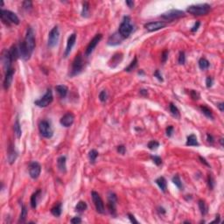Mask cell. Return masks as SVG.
<instances>
[{"mask_svg": "<svg viewBox=\"0 0 224 224\" xmlns=\"http://www.w3.org/2000/svg\"><path fill=\"white\" fill-rule=\"evenodd\" d=\"M211 11V6L208 4H198L190 5L187 9V11L194 16H203L207 15Z\"/></svg>", "mask_w": 224, "mask_h": 224, "instance_id": "6da1fadb", "label": "cell"}, {"mask_svg": "<svg viewBox=\"0 0 224 224\" xmlns=\"http://www.w3.org/2000/svg\"><path fill=\"white\" fill-rule=\"evenodd\" d=\"M83 68H84L83 57H82V53H78L77 55L75 57L74 60H73L71 69H70V72H69V76L74 77V76L78 75L79 74H81L82 72Z\"/></svg>", "mask_w": 224, "mask_h": 224, "instance_id": "7a4b0ae2", "label": "cell"}, {"mask_svg": "<svg viewBox=\"0 0 224 224\" xmlns=\"http://www.w3.org/2000/svg\"><path fill=\"white\" fill-rule=\"evenodd\" d=\"M134 26L131 24V19L129 16H124L123 18V21L118 28V34L123 38L126 39L128 38L130 34L133 32Z\"/></svg>", "mask_w": 224, "mask_h": 224, "instance_id": "3957f363", "label": "cell"}, {"mask_svg": "<svg viewBox=\"0 0 224 224\" xmlns=\"http://www.w3.org/2000/svg\"><path fill=\"white\" fill-rule=\"evenodd\" d=\"M1 19L3 21V23H5V25H8L10 26L11 24H13V25H18L19 24V18L16 15V13L12 12L11 11H9V10H4L2 9L1 10Z\"/></svg>", "mask_w": 224, "mask_h": 224, "instance_id": "277c9868", "label": "cell"}, {"mask_svg": "<svg viewBox=\"0 0 224 224\" xmlns=\"http://www.w3.org/2000/svg\"><path fill=\"white\" fill-rule=\"evenodd\" d=\"M39 130L40 135L45 138H51L53 135L51 123L47 120H42L39 123Z\"/></svg>", "mask_w": 224, "mask_h": 224, "instance_id": "5b68a950", "label": "cell"}, {"mask_svg": "<svg viewBox=\"0 0 224 224\" xmlns=\"http://www.w3.org/2000/svg\"><path fill=\"white\" fill-rule=\"evenodd\" d=\"M185 15H186L185 11H183L177 10V9H172L166 12H164L163 14H161L160 17L166 21H173L175 19L185 17Z\"/></svg>", "mask_w": 224, "mask_h": 224, "instance_id": "8992f818", "label": "cell"}, {"mask_svg": "<svg viewBox=\"0 0 224 224\" xmlns=\"http://www.w3.org/2000/svg\"><path fill=\"white\" fill-rule=\"evenodd\" d=\"M53 100V95L52 90L49 88L46 90V94L39 100H36L34 102V104L36 106L40 107V108H46L47 107L49 104H52Z\"/></svg>", "mask_w": 224, "mask_h": 224, "instance_id": "52a82bcc", "label": "cell"}, {"mask_svg": "<svg viewBox=\"0 0 224 224\" xmlns=\"http://www.w3.org/2000/svg\"><path fill=\"white\" fill-rule=\"evenodd\" d=\"M25 42H26V46L29 49V51L31 52V53H33L34 50L35 48V37H34V29L29 26L27 27V30H26V38H25Z\"/></svg>", "mask_w": 224, "mask_h": 224, "instance_id": "ba28073f", "label": "cell"}, {"mask_svg": "<svg viewBox=\"0 0 224 224\" xmlns=\"http://www.w3.org/2000/svg\"><path fill=\"white\" fill-rule=\"evenodd\" d=\"M60 40V31H59V27L58 26H54L52 28V30L49 32L48 34V40H47V46L48 47L53 48L54 47Z\"/></svg>", "mask_w": 224, "mask_h": 224, "instance_id": "9c48e42d", "label": "cell"}, {"mask_svg": "<svg viewBox=\"0 0 224 224\" xmlns=\"http://www.w3.org/2000/svg\"><path fill=\"white\" fill-rule=\"evenodd\" d=\"M91 196H92V200H93L96 212L99 214H104L105 213V207H104V200L101 198L100 194L97 192L93 191L91 193Z\"/></svg>", "mask_w": 224, "mask_h": 224, "instance_id": "30bf717a", "label": "cell"}, {"mask_svg": "<svg viewBox=\"0 0 224 224\" xmlns=\"http://www.w3.org/2000/svg\"><path fill=\"white\" fill-rule=\"evenodd\" d=\"M117 197L116 195V194L110 192L108 194V209L110 213L112 216H116L117 215V210H116V206H117Z\"/></svg>", "mask_w": 224, "mask_h": 224, "instance_id": "8fae6325", "label": "cell"}, {"mask_svg": "<svg viewBox=\"0 0 224 224\" xmlns=\"http://www.w3.org/2000/svg\"><path fill=\"white\" fill-rule=\"evenodd\" d=\"M102 39H103V35L101 34L95 35V37L90 40V42L88 43V46H87L86 51H85V56L86 57H88L93 53V51L95 50V48L96 47V46L101 41Z\"/></svg>", "mask_w": 224, "mask_h": 224, "instance_id": "7c38bea8", "label": "cell"}, {"mask_svg": "<svg viewBox=\"0 0 224 224\" xmlns=\"http://www.w3.org/2000/svg\"><path fill=\"white\" fill-rule=\"evenodd\" d=\"M41 172V165L37 161H33L29 165V175L32 179L36 180L40 177Z\"/></svg>", "mask_w": 224, "mask_h": 224, "instance_id": "4fadbf2b", "label": "cell"}, {"mask_svg": "<svg viewBox=\"0 0 224 224\" xmlns=\"http://www.w3.org/2000/svg\"><path fill=\"white\" fill-rule=\"evenodd\" d=\"M1 60H2V64H3V68H4L5 72H6L9 69H11V63L13 62V60L11 57L9 50L5 49L3 51L2 56H1Z\"/></svg>", "mask_w": 224, "mask_h": 224, "instance_id": "5bb4252c", "label": "cell"}, {"mask_svg": "<svg viewBox=\"0 0 224 224\" xmlns=\"http://www.w3.org/2000/svg\"><path fill=\"white\" fill-rule=\"evenodd\" d=\"M144 26L148 32H155L165 28L166 26V23L164 21H152L145 24Z\"/></svg>", "mask_w": 224, "mask_h": 224, "instance_id": "9a60e30c", "label": "cell"}, {"mask_svg": "<svg viewBox=\"0 0 224 224\" xmlns=\"http://www.w3.org/2000/svg\"><path fill=\"white\" fill-rule=\"evenodd\" d=\"M18 47V53H19V58H21L23 60H29L31 55H32V53L29 51L25 40L21 41Z\"/></svg>", "mask_w": 224, "mask_h": 224, "instance_id": "2e32d148", "label": "cell"}, {"mask_svg": "<svg viewBox=\"0 0 224 224\" xmlns=\"http://www.w3.org/2000/svg\"><path fill=\"white\" fill-rule=\"evenodd\" d=\"M74 121H75V116H74V114L71 113V112H68V113H66L60 118V123L63 127L68 128V127H70L74 123Z\"/></svg>", "mask_w": 224, "mask_h": 224, "instance_id": "e0dca14e", "label": "cell"}, {"mask_svg": "<svg viewBox=\"0 0 224 224\" xmlns=\"http://www.w3.org/2000/svg\"><path fill=\"white\" fill-rule=\"evenodd\" d=\"M14 73H15V69L13 68H11V69H9L8 71L5 72V78H4V88L5 90H7L9 88L11 87V84L12 82V80H13V75H14Z\"/></svg>", "mask_w": 224, "mask_h": 224, "instance_id": "ac0fdd59", "label": "cell"}, {"mask_svg": "<svg viewBox=\"0 0 224 224\" xmlns=\"http://www.w3.org/2000/svg\"><path fill=\"white\" fill-rule=\"evenodd\" d=\"M76 41V34H72L69 37L68 39V42H67V46H66V49H65V52H64V56L65 57H68L70 53L72 51V48L73 46H75Z\"/></svg>", "mask_w": 224, "mask_h": 224, "instance_id": "d6986e66", "label": "cell"}, {"mask_svg": "<svg viewBox=\"0 0 224 224\" xmlns=\"http://www.w3.org/2000/svg\"><path fill=\"white\" fill-rule=\"evenodd\" d=\"M18 153L15 150V146L11 144L10 146L8 148V153H7V159H8V162L10 165H12L17 159Z\"/></svg>", "mask_w": 224, "mask_h": 224, "instance_id": "ffe728a7", "label": "cell"}, {"mask_svg": "<svg viewBox=\"0 0 224 224\" xmlns=\"http://www.w3.org/2000/svg\"><path fill=\"white\" fill-rule=\"evenodd\" d=\"M123 40H124V39L118 34V32L117 33H115V34H113L109 38V40H108V45L109 46H117V45L122 43Z\"/></svg>", "mask_w": 224, "mask_h": 224, "instance_id": "44dd1931", "label": "cell"}, {"mask_svg": "<svg viewBox=\"0 0 224 224\" xmlns=\"http://www.w3.org/2000/svg\"><path fill=\"white\" fill-rule=\"evenodd\" d=\"M57 166L60 172L66 173L67 172V158L65 156H60L57 159Z\"/></svg>", "mask_w": 224, "mask_h": 224, "instance_id": "7402d4cb", "label": "cell"}, {"mask_svg": "<svg viewBox=\"0 0 224 224\" xmlns=\"http://www.w3.org/2000/svg\"><path fill=\"white\" fill-rule=\"evenodd\" d=\"M55 90L57 91V93H58V95H60V98H65L68 95V92H69L68 87L65 86V85H57V86H55Z\"/></svg>", "mask_w": 224, "mask_h": 224, "instance_id": "603a6c76", "label": "cell"}, {"mask_svg": "<svg viewBox=\"0 0 224 224\" xmlns=\"http://www.w3.org/2000/svg\"><path fill=\"white\" fill-rule=\"evenodd\" d=\"M155 182L163 193L166 192V189H167V182H166V180L165 179V177H158V179H156Z\"/></svg>", "mask_w": 224, "mask_h": 224, "instance_id": "cb8c5ba5", "label": "cell"}, {"mask_svg": "<svg viewBox=\"0 0 224 224\" xmlns=\"http://www.w3.org/2000/svg\"><path fill=\"white\" fill-rule=\"evenodd\" d=\"M122 59H123V54L121 53H116V54H114L112 56L111 60L109 63H112V65L110 66L111 68H116L122 61Z\"/></svg>", "mask_w": 224, "mask_h": 224, "instance_id": "d4e9b609", "label": "cell"}, {"mask_svg": "<svg viewBox=\"0 0 224 224\" xmlns=\"http://www.w3.org/2000/svg\"><path fill=\"white\" fill-rule=\"evenodd\" d=\"M186 145L187 146H200L198 140H197V137L194 134H191L187 137Z\"/></svg>", "mask_w": 224, "mask_h": 224, "instance_id": "484cf974", "label": "cell"}, {"mask_svg": "<svg viewBox=\"0 0 224 224\" xmlns=\"http://www.w3.org/2000/svg\"><path fill=\"white\" fill-rule=\"evenodd\" d=\"M41 191L39 189L37 190L35 193H34L31 196V200H30V204H31V207H33L34 209H35L37 207V205H38V198L40 194Z\"/></svg>", "mask_w": 224, "mask_h": 224, "instance_id": "4316f807", "label": "cell"}, {"mask_svg": "<svg viewBox=\"0 0 224 224\" xmlns=\"http://www.w3.org/2000/svg\"><path fill=\"white\" fill-rule=\"evenodd\" d=\"M13 130H14V133H15V135H16L17 138H21V135H22V130H21V125H20V123H19L18 117H16L15 123H14V124H13Z\"/></svg>", "mask_w": 224, "mask_h": 224, "instance_id": "83f0119b", "label": "cell"}, {"mask_svg": "<svg viewBox=\"0 0 224 224\" xmlns=\"http://www.w3.org/2000/svg\"><path fill=\"white\" fill-rule=\"evenodd\" d=\"M8 50H9V53H10V54H11V59H12L13 61H15L17 59L19 58L18 47L16 45L11 46V48L8 49Z\"/></svg>", "mask_w": 224, "mask_h": 224, "instance_id": "f1b7e54d", "label": "cell"}, {"mask_svg": "<svg viewBox=\"0 0 224 224\" xmlns=\"http://www.w3.org/2000/svg\"><path fill=\"white\" fill-rule=\"evenodd\" d=\"M62 213V204L60 202H58L55 206L52 207L51 209V214L55 217H59Z\"/></svg>", "mask_w": 224, "mask_h": 224, "instance_id": "f546056e", "label": "cell"}, {"mask_svg": "<svg viewBox=\"0 0 224 224\" xmlns=\"http://www.w3.org/2000/svg\"><path fill=\"white\" fill-rule=\"evenodd\" d=\"M200 110H201V112L207 117V118H209V119H214V116H213V112H212V110L208 108V107H207V106H205V105H201L200 107Z\"/></svg>", "mask_w": 224, "mask_h": 224, "instance_id": "4dcf8cb0", "label": "cell"}, {"mask_svg": "<svg viewBox=\"0 0 224 224\" xmlns=\"http://www.w3.org/2000/svg\"><path fill=\"white\" fill-rule=\"evenodd\" d=\"M198 64H199V68L201 69V70H207L208 68H209V66H210V63H209V61L206 59V58H200L198 61Z\"/></svg>", "mask_w": 224, "mask_h": 224, "instance_id": "1f68e13d", "label": "cell"}, {"mask_svg": "<svg viewBox=\"0 0 224 224\" xmlns=\"http://www.w3.org/2000/svg\"><path fill=\"white\" fill-rule=\"evenodd\" d=\"M87 208H88V205H87L86 202L83 201V200H80L77 204H76L75 209V211L78 212V213H82V212H84L86 210Z\"/></svg>", "mask_w": 224, "mask_h": 224, "instance_id": "d6a6232c", "label": "cell"}, {"mask_svg": "<svg viewBox=\"0 0 224 224\" xmlns=\"http://www.w3.org/2000/svg\"><path fill=\"white\" fill-rule=\"evenodd\" d=\"M198 206L201 215L203 216H206L207 214V205H206V203H205V201L203 200H199Z\"/></svg>", "mask_w": 224, "mask_h": 224, "instance_id": "836d02e7", "label": "cell"}, {"mask_svg": "<svg viewBox=\"0 0 224 224\" xmlns=\"http://www.w3.org/2000/svg\"><path fill=\"white\" fill-rule=\"evenodd\" d=\"M27 207L23 205L21 207V214H20V217H19V220H18V223H24L26 222V216H27Z\"/></svg>", "mask_w": 224, "mask_h": 224, "instance_id": "e575fe53", "label": "cell"}, {"mask_svg": "<svg viewBox=\"0 0 224 224\" xmlns=\"http://www.w3.org/2000/svg\"><path fill=\"white\" fill-rule=\"evenodd\" d=\"M99 155L98 152L95 150V149H92L89 152H88V158H89V161L91 164H95V160L97 158V157Z\"/></svg>", "mask_w": 224, "mask_h": 224, "instance_id": "d590c367", "label": "cell"}, {"mask_svg": "<svg viewBox=\"0 0 224 224\" xmlns=\"http://www.w3.org/2000/svg\"><path fill=\"white\" fill-rule=\"evenodd\" d=\"M82 16L83 18H88L89 16V4H88V2H83V4H82Z\"/></svg>", "mask_w": 224, "mask_h": 224, "instance_id": "8d00e7d4", "label": "cell"}, {"mask_svg": "<svg viewBox=\"0 0 224 224\" xmlns=\"http://www.w3.org/2000/svg\"><path fill=\"white\" fill-rule=\"evenodd\" d=\"M172 183L179 188L180 190H183V185H182V182H181V178H180V176L178 175V174H176V175H174L173 177H172Z\"/></svg>", "mask_w": 224, "mask_h": 224, "instance_id": "74e56055", "label": "cell"}, {"mask_svg": "<svg viewBox=\"0 0 224 224\" xmlns=\"http://www.w3.org/2000/svg\"><path fill=\"white\" fill-rule=\"evenodd\" d=\"M137 66H138V58L137 57H134L133 60L130 62V64L127 68H125L124 71H126V72H131L132 70H134V69L137 68Z\"/></svg>", "mask_w": 224, "mask_h": 224, "instance_id": "f35d334b", "label": "cell"}, {"mask_svg": "<svg viewBox=\"0 0 224 224\" xmlns=\"http://www.w3.org/2000/svg\"><path fill=\"white\" fill-rule=\"evenodd\" d=\"M169 109H170V111L172 113V115L175 117H180V110L179 109L174 105V104L171 103L169 105Z\"/></svg>", "mask_w": 224, "mask_h": 224, "instance_id": "ab89813d", "label": "cell"}, {"mask_svg": "<svg viewBox=\"0 0 224 224\" xmlns=\"http://www.w3.org/2000/svg\"><path fill=\"white\" fill-rule=\"evenodd\" d=\"M147 146H148V148H149L150 150L154 151V150H157V149L159 147V143H158V141H156V140H152V141H150V142L148 143Z\"/></svg>", "mask_w": 224, "mask_h": 224, "instance_id": "60d3db41", "label": "cell"}, {"mask_svg": "<svg viewBox=\"0 0 224 224\" xmlns=\"http://www.w3.org/2000/svg\"><path fill=\"white\" fill-rule=\"evenodd\" d=\"M186 62V54L184 51H181L179 53V57H178V63L180 65H184Z\"/></svg>", "mask_w": 224, "mask_h": 224, "instance_id": "b9f144b4", "label": "cell"}, {"mask_svg": "<svg viewBox=\"0 0 224 224\" xmlns=\"http://www.w3.org/2000/svg\"><path fill=\"white\" fill-rule=\"evenodd\" d=\"M151 158H152V160L153 161V163H154L156 165H158V166L162 164V158H161L159 156L152 155L151 156Z\"/></svg>", "mask_w": 224, "mask_h": 224, "instance_id": "7bdbcfd3", "label": "cell"}, {"mask_svg": "<svg viewBox=\"0 0 224 224\" xmlns=\"http://www.w3.org/2000/svg\"><path fill=\"white\" fill-rule=\"evenodd\" d=\"M207 184H208V187L211 190L214 189V187H215V180L213 178V176L211 174H208L207 176Z\"/></svg>", "mask_w": 224, "mask_h": 224, "instance_id": "ee69618b", "label": "cell"}, {"mask_svg": "<svg viewBox=\"0 0 224 224\" xmlns=\"http://www.w3.org/2000/svg\"><path fill=\"white\" fill-rule=\"evenodd\" d=\"M107 98H108V94L106 92V90H103L100 92L99 94V100L102 102V103H105L107 101Z\"/></svg>", "mask_w": 224, "mask_h": 224, "instance_id": "f6af8a7d", "label": "cell"}, {"mask_svg": "<svg viewBox=\"0 0 224 224\" xmlns=\"http://www.w3.org/2000/svg\"><path fill=\"white\" fill-rule=\"evenodd\" d=\"M23 7H24V9L26 10V11L31 10L32 7H33V3H32V1H24V2H23Z\"/></svg>", "mask_w": 224, "mask_h": 224, "instance_id": "bcb514c9", "label": "cell"}, {"mask_svg": "<svg viewBox=\"0 0 224 224\" xmlns=\"http://www.w3.org/2000/svg\"><path fill=\"white\" fill-rule=\"evenodd\" d=\"M153 75H154V77L157 78L159 82H164L163 76H162V75L160 74V72H159V70H158V69H157L155 72H154Z\"/></svg>", "mask_w": 224, "mask_h": 224, "instance_id": "7dc6e473", "label": "cell"}, {"mask_svg": "<svg viewBox=\"0 0 224 224\" xmlns=\"http://www.w3.org/2000/svg\"><path fill=\"white\" fill-rule=\"evenodd\" d=\"M190 95H191V97L194 100H199L200 99V94H199L197 91H195V90H191L190 91Z\"/></svg>", "mask_w": 224, "mask_h": 224, "instance_id": "c3c4849f", "label": "cell"}, {"mask_svg": "<svg viewBox=\"0 0 224 224\" xmlns=\"http://www.w3.org/2000/svg\"><path fill=\"white\" fill-rule=\"evenodd\" d=\"M168 54H169V52L167 50H165L164 52L162 53V55H161V61L163 63H165L166 60L168 59Z\"/></svg>", "mask_w": 224, "mask_h": 224, "instance_id": "681fc988", "label": "cell"}, {"mask_svg": "<svg viewBox=\"0 0 224 224\" xmlns=\"http://www.w3.org/2000/svg\"><path fill=\"white\" fill-rule=\"evenodd\" d=\"M213 83H214V80H213V78L210 77V76H208L206 79V86L207 88H211V87L213 86Z\"/></svg>", "mask_w": 224, "mask_h": 224, "instance_id": "f907efd6", "label": "cell"}, {"mask_svg": "<svg viewBox=\"0 0 224 224\" xmlns=\"http://www.w3.org/2000/svg\"><path fill=\"white\" fill-rule=\"evenodd\" d=\"M165 133H166V136H167L168 138L172 137V133H173V127H172V125H169V126L166 128Z\"/></svg>", "mask_w": 224, "mask_h": 224, "instance_id": "816d5d0a", "label": "cell"}, {"mask_svg": "<svg viewBox=\"0 0 224 224\" xmlns=\"http://www.w3.org/2000/svg\"><path fill=\"white\" fill-rule=\"evenodd\" d=\"M117 152H119L120 154L123 155V154L125 153V152H126V148H125L124 146H118L117 147Z\"/></svg>", "mask_w": 224, "mask_h": 224, "instance_id": "f5cc1de1", "label": "cell"}, {"mask_svg": "<svg viewBox=\"0 0 224 224\" xmlns=\"http://www.w3.org/2000/svg\"><path fill=\"white\" fill-rule=\"evenodd\" d=\"M200 26V23L199 22V21H196L195 23H194V25L192 26V28H191V32L192 33H195L197 30L199 29V27Z\"/></svg>", "mask_w": 224, "mask_h": 224, "instance_id": "db71d44e", "label": "cell"}, {"mask_svg": "<svg viewBox=\"0 0 224 224\" xmlns=\"http://www.w3.org/2000/svg\"><path fill=\"white\" fill-rule=\"evenodd\" d=\"M70 222L73 224L81 223V222H82V219H81L80 217H78V216H75V217H74V218H72V219L70 220Z\"/></svg>", "mask_w": 224, "mask_h": 224, "instance_id": "11a10c76", "label": "cell"}, {"mask_svg": "<svg viewBox=\"0 0 224 224\" xmlns=\"http://www.w3.org/2000/svg\"><path fill=\"white\" fill-rule=\"evenodd\" d=\"M207 140L210 145H214V143H215V138H214V137L211 134H209V133L207 134Z\"/></svg>", "mask_w": 224, "mask_h": 224, "instance_id": "9f6ffc18", "label": "cell"}, {"mask_svg": "<svg viewBox=\"0 0 224 224\" xmlns=\"http://www.w3.org/2000/svg\"><path fill=\"white\" fill-rule=\"evenodd\" d=\"M128 218L130 219V222H132V223H138V222L136 220V218H135V216H133L132 214H130L129 213L128 214Z\"/></svg>", "mask_w": 224, "mask_h": 224, "instance_id": "6f0895ef", "label": "cell"}, {"mask_svg": "<svg viewBox=\"0 0 224 224\" xmlns=\"http://www.w3.org/2000/svg\"><path fill=\"white\" fill-rule=\"evenodd\" d=\"M139 93H140V95H142V96H147L148 95V90L147 89H145V88H142V89H140L139 90Z\"/></svg>", "mask_w": 224, "mask_h": 224, "instance_id": "680465c9", "label": "cell"}, {"mask_svg": "<svg viewBox=\"0 0 224 224\" xmlns=\"http://www.w3.org/2000/svg\"><path fill=\"white\" fill-rule=\"evenodd\" d=\"M158 214H159V215H161V216H163V215H165V214L166 213L165 209L164 207H158Z\"/></svg>", "mask_w": 224, "mask_h": 224, "instance_id": "91938a15", "label": "cell"}, {"mask_svg": "<svg viewBox=\"0 0 224 224\" xmlns=\"http://www.w3.org/2000/svg\"><path fill=\"white\" fill-rule=\"evenodd\" d=\"M125 4L129 6L130 8L132 9L134 7V2L133 1H130V0H127V1H125Z\"/></svg>", "mask_w": 224, "mask_h": 224, "instance_id": "94428289", "label": "cell"}, {"mask_svg": "<svg viewBox=\"0 0 224 224\" xmlns=\"http://www.w3.org/2000/svg\"><path fill=\"white\" fill-rule=\"evenodd\" d=\"M199 158H200V160L201 161V163H202V164H204L205 165H207V166H210V165L207 163V160H206L204 158H202V157H200H200H199Z\"/></svg>", "mask_w": 224, "mask_h": 224, "instance_id": "6125c7cd", "label": "cell"}, {"mask_svg": "<svg viewBox=\"0 0 224 224\" xmlns=\"http://www.w3.org/2000/svg\"><path fill=\"white\" fill-rule=\"evenodd\" d=\"M217 107H218V109L220 110V111H221V112L224 111V104H223V103H220V104H217Z\"/></svg>", "mask_w": 224, "mask_h": 224, "instance_id": "be15d7a7", "label": "cell"}, {"mask_svg": "<svg viewBox=\"0 0 224 224\" xmlns=\"http://www.w3.org/2000/svg\"><path fill=\"white\" fill-rule=\"evenodd\" d=\"M214 222H217V223H220L221 222V219H220V215H217L216 216V218L215 221H213L212 222V223H214Z\"/></svg>", "mask_w": 224, "mask_h": 224, "instance_id": "e7e4bbea", "label": "cell"}, {"mask_svg": "<svg viewBox=\"0 0 224 224\" xmlns=\"http://www.w3.org/2000/svg\"><path fill=\"white\" fill-rule=\"evenodd\" d=\"M138 75H145V72L143 70H140V71H138Z\"/></svg>", "mask_w": 224, "mask_h": 224, "instance_id": "03108f58", "label": "cell"}, {"mask_svg": "<svg viewBox=\"0 0 224 224\" xmlns=\"http://www.w3.org/2000/svg\"><path fill=\"white\" fill-rule=\"evenodd\" d=\"M220 143H221L222 146H223V138H221V139H220Z\"/></svg>", "mask_w": 224, "mask_h": 224, "instance_id": "003e7915", "label": "cell"}]
</instances>
